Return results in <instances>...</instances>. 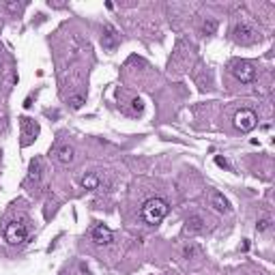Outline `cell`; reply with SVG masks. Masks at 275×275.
Instances as JSON below:
<instances>
[{"label":"cell","instance_id":"cell-2","mask_svg":"<svg viewBox=\"0 0 275 275\" xmlns=\"http://www.w3.org/2000/svg\"><path fill=\"white\" fill-rule=\"evenodd\" d=\"M258 125V116L254 110H239L237 114H234V127L239 129V131H251Z\"/></svg>","mask_w":275,"mask_h":275},{"label":"cell","instance_id":"cell-14","mask_svg":"<svg viewBox=\"0 0 275 275\" xmlns=\"http://www.w3.org/2000/svg\"><path fill=\"white\" fill-rule=\"evenodd\" d=\"M202 30H204V35H213V32H215L217 30V24H215V22H204V26H202Z\"/></svg>","mask_w":275,"mask_h":275},{"label":"cell","instance_id":"cell-11","mask_svg":"<svg viewBox=\"0 0 275 275\" xmlns=\"http://www.w3.org/2000/svg\"><path fill=\"white\" fill-rule=\"evenodd\" d=\"M211 204L215 206V211H220V213H224V211H228L230 206H228V200L224 198V194H220V192H215L211 196Z\"/></svg>","mask_w":275,"mask_h":275},{"label":"cell","instance_id":"cell-3","mask_svg":"<svg viewBox=\"0 0 275 275\" xmlns=\"http://www.w3.org/2000/svg\"><path fill=\"white\" fill-rule=\"evenodd\" d=\"M26 237H28V230L24 224H20V222H11V224H7V228H4V239H7L11 245L24 243Z\"/></svg>","mask_w":275,"mask_h":275},{"label":"cell","instance_id":"cell-1","mask_svg":"<svg viewBox=\"0 0 275 275\" xmlns=\"http://www.w3.org/2000/svg\"><path fill=\"white\" fill-rule=\"evenodd\" d=\"M168 202L164 198H150L142 204V211H140V215H142V220L150 224V226H155V224H159L164 217L168 215Z\"/></svg>","mask_w":275,"mask_h":275},{"label":"cell","instance_id":"cell-6","mask_svg":"<svg viewBox=\"0 0 275 275\" xmlns=\"http://www.w3.org/2000/svg\"><path fill=\"white\" fill-rule=\"evenodd\" d=\"M234 41L239 43H254L256 41V32L251 30V28L248 24H237L234 26Z\"/></svg>","mask_w":275,"mask_h":275},{"label":"cell","instance_id":"cell-12","mask_svg":"<svg viewBox=\"0 0 275 275\" xmlns=\"http://www.w3.org/2000/svg\"><path fill=\"white\" fill-rule=\"evenodd\" d=\"M82 187L84 189H97L99 187V178L95 175H86L82 178Z\"/></svg>","mask_w":275,"mask_h":275},{"label":"cell","instance_id":"cell-18","mask_svg":"<svg viewBox=\"0 0 275 275\" xmlns=\"http://www.w3.org/2000/svg\"><path fill=\"white\" fill-rule=\"evenodd\" d=\"M133 110H136V112L142 110V101H140V99H133Z\"/></svg>","mask_w":275,"mask_h":275},{"label":"cell","instance_id":"cell-7","mask_svg":"<svg viewBox=\"0 0 275 275\" xmlns=\"http://www.w3.org/2000/svg\"><path fill=\"white\" fill-rule=\"evenodd\" d=\"M93 241L97 245H108L112 241V230L108 226H103V224H99V226L93 228Z\"/></svg>","mask_w":275,"mask_h":275},{"label":"cell","instance_id":"cell-10","mask_svg":"<svg viewBox=\"0 0 275 275\" xmlns=\"http://www.w3.org/2000/svg\"><path fill=\"white\" fill-rule=\"evenodd\" d=\"M56 157H58V161L60 164H71L74 161V149L69 147V144H63V147H58L56 149Z\"/></svg>","mask_w":275,"mask_h":275},{"label":"cell","instance_id":"cell-17","mask_svg":"<svg viewBox=\"0 0 275 275\" xmlns=\"http://www.w3.org/2000/svg\"><path fill=\"white\" fill-rule=\"evenodd\" d=\"M215 164L220 166V168H230V166H228V161L224 159V157H215Z\"/></svg>","mask_w":275,"mask_h":275},{"label":"cell","instance_id":"cell-15","mask_svg":"<svg viewBox=\"0 0 275 275\" xmlns=\"http://www.w3.org/2000/svg\"><path fill=\"white\" fill-rule=\"evenodd\" d=\"M269 226H271V220H260L258 222V232H265Z\"/></svg>","mask_w":275,"mask_h":275},{"label":"cell","instance_id":"cell-8","mask_svg":"<svg viewBox=\"0 0 275 275\" xmlns=\"http://www.w3.org/2000/svg\"><path fill=\"white\" fill-rule=\"evenodd\" d=\"M101 46H103L105 50H116V46H119V32L114 30L112 26H105V35L101 37Z\"/></svg>","mask_w":275,"mask_h":275},{"label":"cell","instance_id":"cell-5","mask_svg":"<svg viewBox=\"0 0 275 275\" xmlns=\"http://www.w3.org/2000/svg\"><path fill=\"white\" fill-rule=\"evenodd\" d=\"M20 125H22V136H24V144H30L32 140L39 136V125L32 119L28 116H22L20 119Z\"/></svg>","mask_w":275,"mask_h":275},{"label":"cell","instance_id":"cell-4","mask_svg":"<svg viewBox=\"0 0 275 275\" xmlns=\"http://www.w3.org/2000/svg\"><path fill=\"white\" fill-rule=\"evenodd\" d=\"M232 74L239 82H243V84H250V82L256 80V69L250 63H237L232 67Z\"/></svg>","mask_w":275,"mask_h":275},{"label":"cell","instance_id":"cell-9","mask_svg":"<svg viewBox=\"0 0 275 275\" xmlns=\"http://www.w3.org/2000/svg\"><path fill=\"white\" fill-rule=\"evenodd\" d=\"M202 230H204V220H202L200 215H192L185 222V232L196 234V232H202Z\"/></svg>","mask_w":275,"mask_h":275},{"label":"cell","instance_id":"cell-13","mask_svg":"<svg viewBox=\"0 0 275 275\" xmlns=\"http://www.w3.org/2000/svg\"><path fill=\"white\" fill-rule=\"evenodd\" d=\"M39 170H41V164H39V161L35 159L30 164V172H28V178H30V181H39Z\"/></svg>","mask_w":275,"mask_h":275},{"label":"cell","instance_id":"cell-16","mask_svg":"<svg viewBox=\"0 0 275 275\" xmlns=\"http://www.w3.org/2000/svg\"><path fill=\"white\" fill-rule=\"evenodd\" d=\"M82 103H84V99H82V97H74V99H71V105H74L75 110H77V108H82Z\"/></svg>","mask_w":275,"mask_h":275}]
</instances>
